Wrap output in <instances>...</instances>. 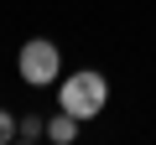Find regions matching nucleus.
I'll return each mask as SVG.
<instances>
[{"instance_id": "1", "label": "nucleus", "mask_w": 156, "mask_h": 145, "mask_svg": "<svg viewBox=\"0 0 156 145\" xmlns=\"http://www.w3.org/2000/svg\"><path fill=\"white\" fill-rule=\"evenodd\" d=\"M104 104H109V83H104V72L78 67L73 78H62V104H57V109H68L73 119H94V114H104Z\"/></svg>"}, {"instance_id": "2", "label": "nucleus", "mask_w": 156, "mask_h": 145, "mask_svg": "<svg viewBox=\"0 0 156 145\" xmlns=\"http://www.w3.org/2000/svg\"><path fill=\"white\" fill-rule=\"evenodd\" d=\"M16 67H21V78H26L31 88H47V83H57V67H62V57H57V47H52L47 36H37V42H26V47H21Z\"/></svg>"}, {"instance_id": "3", "label": "nucleus", "mask_w": 156, "mask_h": 145, "mask_svg": "<svg viewBox=\"0 0 156 145\" xmlns=\"http://www.w3.org/2000/svg\"><path fill=\"white\" fill-rule=\"evenodd\" d=\"M78 124H83V119H73V114H68V109H57V114H52V119H47V135H52V140H57V145H68V140H73V135H78Z\"/></svg>"}, {"instance_id": "4", "label": "nucleus", "mask_w": 156, "mask_h": 145, "mask_svg": "<svg viewBox=\"0 0 156 145\" xmlns=\"http://www.w3.org/2000/svg\"><path fill=\"white\" fill-rule=\"evenodd\" d=\"M16 135H21V140H37V135H47V124H42L37 114H21V124H16Z\"/></svg>"}, {"instance_id": "5", "label": "nucleus", "mask_w": 156, "mask_h": 145, "mask_svg": "<svg viewBox=\"0 0 156 145\" xmlns=\"http://www.w3.org/2000/svg\"><path fill=\"white\" fill-rule=\"evenodd\" d=\"M11 140H16V119L0 109V145H11Z\"/></svg>"}]
</instances>
